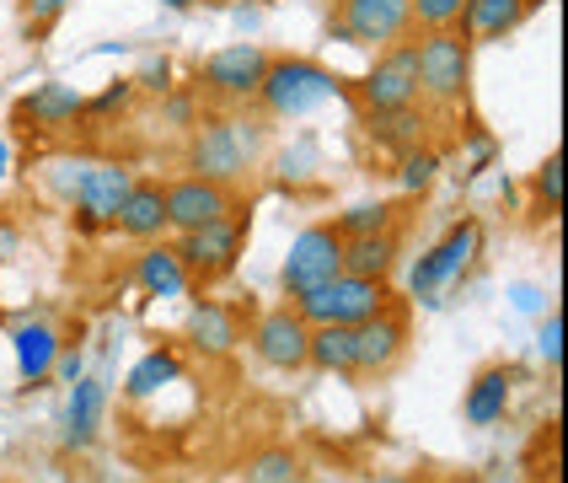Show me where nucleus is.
<instances>
[{
    "mask_svg": "<svg viewBox=\"0 0 568 483\" xmlns=\"http://www.w3.org/2000/svg\"><path fill=\"white\" fill-rule=\"evenodd\" d=\"M365 124H371V134H376L381 145H392V151L403 157L413 145H424L429 113H424V102H418V108H397V113H365Z\"/></svg>",
    "mask_w": 568,
    "mask_h": 483,
    "instance_id": "nucleus-25",
    "label": "nucleus"
},
{
    "mask_svg": "<svg viewBox=\"0 0 568 483\" xmlns=\"http://www.w3.org/2000/svg\"><path fill=\"white\" fill-rule=\"evenodd\" d=\"M413 54H418V102H429V108L467 102V87H473V38L467 32H424L413 43Z\"/></svg>",
    "mask_w": 568,
    "mask_h": 483,
    "instance_id": "nucleus-1",
    "label": "nucleus"
},
{
    "mask_svg": "<svg viewBox=\"0 0 568 483\" xmlns=\"http://www.w3.org/2000/svg\"><path fill=\"white\" fill-rule=\"evenodd\" d=\"M333 274H344V231H338V225H306V231L290 242V253H284V263H280L284 295L295 301V295H306V290L327 285Z\"/></svg>",
    "mask_w": 568,
    "mask_h": 483,
    "instance_id": "nucleus-6",
    "label": "nucleus"
},
{
    "mask_svg": "<svg viewBox=\"0 0 568 483\" xmlns=\"http://www.w3.org/2000/svg\"><path fill=\"white\" fill-rule=\"evenodd\" d=\"M268 60L274 54L263 43H225V49H215L210 60L199 64V92L221 97V102H253Z\"/></svg>",
    "mask_w": 568,
    "mask_h": 483,
    "instance_id": "nucleus-9",
    "label": "nucleus"
},
{
    "mask_svg": "<svg viewBox=\"0 0 568 483\" xmlns=\"http://www.w3.org/2000/svg\"><path fill=\"white\" fill-rule=\"evenodd\" d=\"M359 108L365 113H397V108H418V54L413 43H386L359 81Z\"/></svg>",
    "mask_w": 568,
    "mask_h": 483,
    "instance_id": "nucleus-7",
    "label": "nucleus"
},
{
    "mask_svg": "<svg viewBox=\"0 0 568 483\" xmlns=\"http://www.w3.org/2000/svg\"><path fill=\"white\" fill-rule=\"evenodd\" d=\"M236 210V193L225 183H210V178H172L166 183V231H193L204 221H221Z\"/></svg>",
    "mask_w": 568,
    "mask_h": 483,
    "instance_id": "nucleus-13",
    "label": "nucleus"
},
{
    "mask_svg": "<svg viewBox=\"0 0 568 483\" xmlns=\"http://www.w3.org/2000/svg\"><path fill=\"white\" fill-rule=\"evenodd\" d=\"M242 242H247V215L231 210V215H221V221H204V225H193V231H178L172 253L183 258L189 280H221V274H231V269L242 263Z\"/></svg>",
    "mask_w": 568,
    "mask_h": 483,
    "instance_id": "nucleus-5",
    "label": "nucleus"
},
{
    "mask_svg": "<svg viewBox=\"0 0 568 483\" xmlns=\"http://www.w3.org/2000/svg\"><path fill=\"white\" fill-rule=\"evenodd\" d=\"M376 483H418V479H413V473H381Z\"/></svg>",
    "mask_w": 568,
    "mask_h": 483,
    "instance_id": "nucleus-38",
    "label": "nucleus"
},
{
    "mask_svg": "<svg viewBox=\"0 0 568 483\" xmlns=\"http://www.w3.org/2000/svg\"><path fill=\"white\" fill-rule=\"evenodd\" d=\"M338 231H344V237H365V231H386V225H392V204H354V210H344V215H338Z\"/></svg>",
    "mask_w": 568,
    "mask_h": 483,
    "instance_id": "nucleus-31",
    "label": "nucleus"
},
{
    "mask_svg": "<svg viewBox=\"0 0 568 483\" xmlns=\"http://www.w3.org/2000/svg\"><path fill=\"white\" fill-rule=\"evenodd\" d=\"M236 6H268V0H236Z\"/></svg>",
    "mask_w": 568,
    "mask_h": 483,
    "instance_id": "nucleus-41",
    "label": "nucleus"
},
{
    "mask_svg": "<svg viewBox=\"0 0 568 483\" xmlns=\"http://www.w3.org/2000/svg\"><path fill=\"white\" fill-rule=\"evenodd\" d=\"M64 339L54 322H17L11 328V354H17V376L28 386H43L54 376V360H60Z\"/></svg>",
    "mask_w": 568,
    "mask_h": 483,
    "instance_id": "nucleus-16",
    "label": "nucleus"
},
{
    "mask_svg": "<svg viewBox=\"0 0 568 483\" xmlns=\"http://www.w3.org/2000/svg\"><path fill=\"white\" fill-rule=\"evenodd\" d=\"M102 409H108V386L97 376H81L70 382V409H64V446L70 451H87L102 430Z\"/></svg>",
    "mask_w": 568,
    "mask_h": 483,
    "instance_id": "nucleus-19",
    "label": "nucleus"
},
{
    "mask_svg": "<svg viewBox=\"0 0 568 483\" xmlns=\"http://www.w3.org/2000/svg\"><path fill=\"white\" fill-rule=\"evenodd\" d=\"M17 253H22V225L0 215V263H11Z\"/></svg>",
    "mask_w": 568,
    "mask_h": 483,
    "instance_id": "nucleus-36",
    "label": "nucleus"
},
{
    "mask_svg": "<svg viewBox=\"0 0 568 483\" xmlns=\"http://www.w3.org/2000/svg\"><path fill=\"white\" fill-rule=\"evenodd\" d=\"M178 382H183V354L178 350H151L134 371H129L124 392L134 398V403H145V398H156L161 386H178Z\"/></svg>",
    "mask_w": 568,
    "mask_h": 483,
    "instance_id": "nucleus-26",
    "label": "nucleus"
},
{
    "mask_svg": "<svg viewBox=\"0 0 568 483\" xmlns=\"http://www.w3.org/2000/svg\"><path fill=\"white\" fill-rule=\"evenodd\" d=\"M0 483H6V479H0Z\"/></svg>",
    "mask_w": 568,
    "mask_h": 483,
    "instance_id": "nucleus-42",
    "label": "nucleus"
},
{
    "mask_svg": "<svg viewBox=\"0 0 568 483\" xmlns=\"http://www.w3.org/2000/svg\"><path fill=\"white\" fill-rule=\"evenodd\" d=\"M338 97V76L316 60H268L263 70V87H257V102L274 113V119H306L316 108H327Z\"/></svg>",
    "mask_w": 568,
    "mask_h": 483,
    "instance_id": "nucleus-2",
    "label": "nucleus"
},
{
    "mask_svg": "<svg viewBox=\"0 0 568 483\" xmlns=\"http://www.w3.org/2000/svg\"><path fill=\"white\" fill-rule=\"evenodd\" d=\"M183 333H189V344L199 354H231L242 344V318L225 306V301H193L189 322H183Z\"/></svg>",
    "mask_w": 568,
    "mask_h": 483,
    "instance_id": "nucleus-17",
    "label": "nucleus"
},
{
    "mask_svg": "<svg viewBox=\"0 0 568 483\" xmlns=\"http://www.w3.org/2000/svg\"><path fill=\"white\" fill-rule=\"evenodd\" d=\"M290 306L312 322V328H322V322L359 328V322H371L376 312H386V306H392V290H386V280H365V274H348V269H344V274H333L327 285L295 295Z\"/></svg>",
    "mask_w": 568,
    "mask_h": 483,
    "instance_id": "nucleus-3",
    "label": "nucleus"
},
{
    "mask_svg": "<svg viewBox=\"0 0 568 483\" xmlns=\"http://www.w3.org/2000/svg\"><path fill=\"white\" fill-rule=\"evenodd\" d=\"M54 376H60L64 386H70V382H81V376H87V354H81V350H70V344H64L60 360H54Z\"/></svg>",
    "mask_w": 568,
    "mask_h": 483,
    "instance_id": "nucleus-35",
    "label": "nucleus"
},
{
    "mask_svg": "<svg viewBox=\"0 0 568 483\" xmlns=\"http://www.w3.org/2000/svg\"><path fill=\"white\" fill-rule=\"evenodd\" d=\"M161 6H166V11H189L193 0H161Z\"/></svg>",
    "mask_w": 568,
    "mask_h": 483,
    "instance_id": "nucleus-40",
    "label": "nucleus"
},
{
    "mask_svg": "<svg viewBox=\"0 0 568 483\" xmlns=\"http://www.w3.org/2000/svg\"><path fill=\"white\" fill-rule=\"evenodd\" d=\"M354 354H359V376H386L408 354V312L386 306L371 322H359L354 328Z\"/></svg>",
    "mask_w": 568,
    "mask_h": 483,
    "instance_id": "nucleus-14",
    "label": "nucleus"
},
{
    "mask_svg": "<svg viewBox=\"0 0 568 483\" xmlns=\"http://www.w3.org/2000/svg\"><path fill=\"white\" fill-rule=\"evenodd\" d=\"M403 258V237L386 225V231H365V237H344V269L348 274H365V280H392Z\"/></svg>",
    "mask_w": 568,
    "mask_h": 483,
    "instance_id": "nucleus-20",
    "label": "nucleus"
},
{
    "mask_svg": "<svg viewBox=\"0 0 568 483\" xmlns=\"http://www.w3.org/2000/svg\"><path fill=\"white\" fill-rule=\"evenodd\" d=\"M247 483H306V467L290 446H268L247 462Z\"/></svg>",
    "mask_w": 568,
    "mask_h": 483,
    "instance_id": "nucleus-27",
    "label": "nucleus"
},
{
    "mask_svg": "<svg viewBox=\"0 0 568 483\" xmlns=\"http://www.w3.org/2000/svg\"><path fill=\"white\" fill-rule=\"evenodd\" d=\"M119 237L129 242H140V248H151L166 237V183H151V178H134V189L124 193V204H119Z\"/></svg>",
    "mask_w": 568,
    "mask_h": 483,
    "instance_id": "nucleus-15",
    "label": "nucleus"
},
{
    "mask_svg": "<svg viewBox=\"0 0 568 483\" xmlns=\"http://www.w3.org/2000/svg\"><path fill=\"white\" fill-rule=\"evenodd\" d=\"M537 350H541V360H547L552 371L564 365V318H558V312H547V318H541V328H537Z\"/></svg>",
    "mask_w": 568,
    "mask_h": 483,
    "instance_id": "nucleus-32",
    "label": "nucleus"
},
{
    "mask_svg": "<svg viewBox=\"0 0 568 483\" xmlns=\"http://www.w3.org/2000/svg\"><path fill=\"white\" fill-rule=\"evenodd\" d=\"M6 161H11V145H6V134H0V178H6Z\"/></svg>",
    "mask_w": 568,
    "mask_h": 483,
    "instance_id": "nucleus-39",
    "label": "nucleus"
},
{
    "mask_svg": "<svg viewBox=\"0 0 568 483\" xmlns=\"http://www.w3.org/2000/svg\"><path fill=\"white\" fill-rule=\"evenodd\" d=\"M129 189H134V172H129L124 161H87V167H75V183H70L75 225H81V231L113 225Z\"/></svg>",
    "mask_w": 568,
    "mask_h": 483,
    "instance_id": "nucleus-8",
    "label": "nucleus"
},
{
    "mask_svg": "<svg viewBox=\"0 0 568 483\" xmlns=\"http://www.w3.org/2000/svg\"><path fill=\"white\" fill-rule=\"evenodd\" d=\"M129 102H134V81H113L102 97H92V102H87V113H124Z\"/></svg>",
    "mask_w": 568,
    "mask_h": 483,
    "instance_id": "nucleus-34",
    "label": "nucleus"
},
{
    "mask_svg": "<svg viewBox=\"0 0 568 483\" xmlns=\"http://www.w3.org/2000/svg\"><path fill=\"white\" fill-rule=\"evenodd\" d=\"M515 306H520V312H541V306H547V295H541L537 285H515Z\"/></svg>",
    "mask_w": 568,
    "mask_h": 483,
    "instance_id": "nucleus-37",
    "label": "nucleus"
},
{
    "mask_svg": "<svg viewBox=\"0 0 568 483\" xmlns=\"http://www.w3.org/2000/svg\"><path fill=\"white\" fill-rule=\"evenodd\" d=\"M537 0H467L462 6V32L467 38H509V32L526 22Z\"/></svg>",
    "mask_w": 568,
    "mask_h": 483,
    "instance_id": "nucleus-23",
    "label": "nucleus"
},
{
    "mask_svg": "<svg viewBox=\"0 0 568 483\" xmlns=\"http://www.w3.org/2000/svg\"><path fill=\"white\" fill-rule=\"evenodd\" d=\"M312 365L327 371V376H359L354 328H344V322H322V328H312Z\"/></svg>",
    "mask_w": 568,
    "mask_h": 483,
    "instance_id": "nucleus-24",
    "label": "nucleus"
},
{
    "mask_svg": "<svg viewBox=\"0 0 568 483\" xmlns=\"http://www.w3.org/2000/svg\"><path fill=\"white\" fill-rule=\"evenodd\" d=\"M435 178H440V157H435L429 145H413V151H403V167H397V183H403V189L424 193Z\"/></svg>",
    "mask_w": 568,
    "mask_h": 483,
    "instance_id": "nucleus-28",
    "label": "nucleus"
},
{
    "mask_svg": "<svg viewBox=\"0 0 568 483\" xmlns=\"http://www.w3.org/2000/svg\"><path fill=\"white\" fill-rule=\"evenodd\" d=\"M257 140L247 134V124L236 119H199L189 134V172L193 178H210V183H242L253 172Z\"/></svg>",
    "mask_w": 568,
    "mask_h": 483,
    "instance_id": "nucleus-4",
    "label": "nucleus"
},
{
    "mask_svg": "<svg viewBox=\"0 0 568 483\" xmlns=\"http://www.w3.org/2000/svg\"><path fill=\"white\" fill-rule=\"evenodd\" d=\"M253 354L268 371H306L312 365V322L295 306H274L253 322Z\"/></svg>",
    "mask_w": 568,
    "mask_h": 483,
    "instance_id": "nucleus-10",
    "label": "nucleus"
},
{
    "mask_svg": "<svg viewBox=\"0 0 568 483\" xmlns=\"http://www.w3.org/2000/svg\"><path fill=\"white\" fill-rule=\"evenodd\" d=\"M134 280L145 295H156V301H178L183 290H189V269H183V258L172 253L166 242H151L140 263H134Z\"/></svg>",
    "mask_w": 568,
    "mask_h": 483,
    "instance_id": "nucleus-22",
    "label": "nucleus"
},
{
    "mask_svg": "<svg viewBox=\"0 0 568 483\" xmlns=\"http://www.w3.org/2000/svg\"><path fill=\"white\" fill-rule=\"evenodd\" d=\"M531 193H537L541 215H558L564 210V157L552 151V157L537 167V178H531Z\"/></svg>",
    "mask_w": 568,
    "mask_h": 483,
    "instance_id": "nucleus-30",
    "label": "nucleus"
},
{
    "mask_svg": "<svg viewBox=\"0 0 568 483\" xmlns=\"http://www.w3.org/2000/svg\"><path fill=\"white\" fill-rule=\"evenodd\" d=\"M338 32L359 49H386L413 32L408 0H338Z\"/></svg>",
    "mask_w": 568,
    "mask_h": 483,
    "instance_id": "nucleus-11",
    "label": "nucleus"
},
{
    "mask_svg": "<svg viewBox=\"0 0 568 483\" xmlns=\"http://www.w3.org/2000/svg\"><path fill=\"white\" fill-rule=\"evenodd\" d=\"M81 113H87V97L75 92V87H64V81H43V87H32L17 102V119H28L32 129H64V124H75Z\"/></svg>",
    "mask_w": 568,
    "mask_h": 483,
    "instance_id": "nucleus-18",
    "label": "nucleus"
},
{
    "mask_svg": "<svg viewBox=\"0 0 568 483\" xmlns=\"http://www.w3.org/2000/svg\"><path fill=\"white\" fill-rule=\"evenodd\" d=\"M462 6H467V0H408L413 28H424V32H450V28H462Z\"/></svg>",
    "mask_w": 568,
    "mask_h": 483,
    "instance_id": "nucleus-29",
    "label": "nucleus"
},
{
    "mask_svg": "<svg viewBox=\"0 0 568 483\" xmlns=\"http://www.w3.org/2000/svg\"><path fill=\"white\" fill-rule=\"evenodd\" d=\"M509 392H515V371H509V365H488V371H477L473 386H467V398H462L467 424H477V430L499 424L505 409H509Z\"/></svg>",
    "mask_w": 568,
    "mask_h": 483,
    "instance_id": "nucleus-21",
    "label": "nucleus"
},
{
    "mask_svg": "<svg viewBox=\"0 0 568 483\" xmlns=\"http://www.w3.org/2000/svg\"><path fill=\"white\" fill-rule=\"evenodd\" d=\"M477 242H483V231H477V221H462V225H450L440 242L429 248V253L413 263V274H408V290L418 295V301H435L440 295L445 280H456L467 263L477 258Z\"/></svg>",
    "mask_w": 568,
    "mask_h": 483,
    "instance_id": "nucleus-12",
    "label": "nucleus"
},
{
    "mask_svg": "<svg viewBox=\"0 0 568 483\" xmlns=\"http://www.w3.org/2000/svg\"><path fill=\"white\" fill-rule=\"evenodd\" d=\"M70 6H75V0H28V32L32 38H43V32L54 28Z\"/></svg>",
    "mask_w": 568,
    "mask_h": 483,
    "instance_id": "nucleus-33",
    "label": "nucleus"
}]
</instances>
